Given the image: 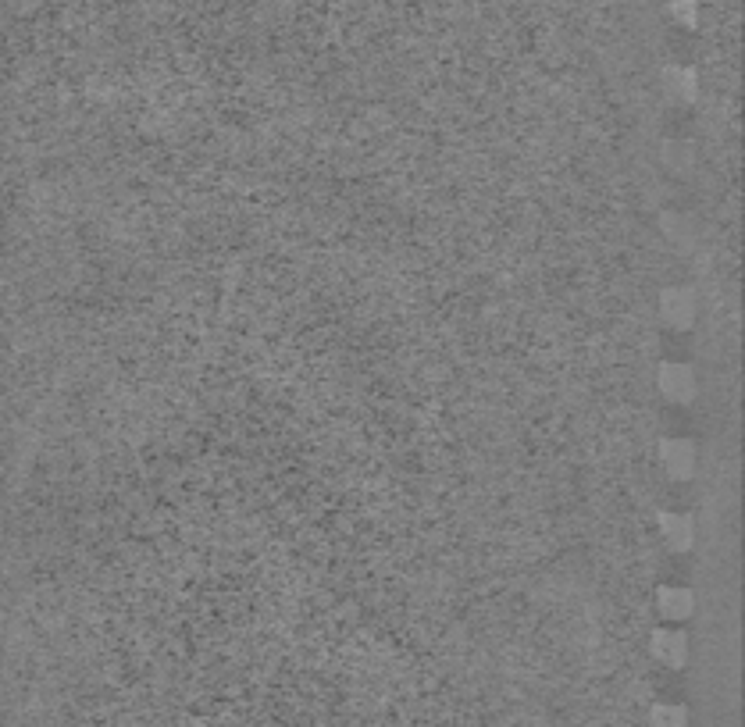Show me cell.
I'll return each instance as SVG.
<instances>
[{"instance_id":"cell-1","label":"cell","mask_w":745,"mask_h":727,"mask_svg":"<svg viewBox=\"0 0 745 727\" xmlns=\"http://www.w3.org/2000/svg\"><path fill=\"white\" fill-rule=\"evenodd\" d=\"M656 382H660V393L671 403L696 400V375H692V368H685V364H664L660 375H656Z\"/></svg>"},{"instance_id":"cell-2","label":"cell","mask_w":745,"mask_h":727,"mask_svg":"<svg viewBox=\"0 0 745 727\" xmlns=\"http://www.w3.org/2000/svg\"><path fill=\"white\" fill-rule=\"evenodd\" d=\"M660 464H664V471L671 474V478L685 482V478H692V471H696V446L688 439H664L660 442Z\"/></svg>"},{"instance_id":"cell-3","label":"cell","mask_w":745,"mask_h":727,"mask_svg":"<svg viewBox=\"0 0 745 727\" xmlns=\"http://www.w3.org/2000/svg\"><path fill=\"white\" fill-rule=\"evenodd\" d=\"M649 646H653V656L660 663H667V667H685L688 660V638L685 631L678 628H656L653 638H649Z\"/></svg>"},{"instance_id":"cell-4","label":"cell","mask_w":745,"mask_h":727,"mask_svg":"<svg viewBox=\"0 0 745 727\" xmlns=\"http://www.w3.org/2000/svg\"><path fill=\"white\" fill-rule=\"evenodd\" d=\"M664 318L671 321L674 328H688L692 321H696V296L688 293V289H667L664 293Z\"/></svg>"},{"instance_id":"cell-5","label":"cell","mask_w":745,"mask_h":727,"mask_svg":"<svg viewBox=\"0 0 745 727\" xmlns=\"http://www.w3.org/2000/svg\"><path fill=\"white\" fill-rule=\"evenodd\" d=\"M660 528H664L667 546H671L674 553H685V549H692V542H696L692 517H685V514H660Z\"/></svg>"},{"instance_id":"cell-6","label":"cell","mask_w":745,"mask_h":727,"mask_svg":"<svg viewBox=\"0 0 745 727\" xmlns=\"http://www.w3.org/2000/svg\"><path fill=\"white\" fill-rule=\"evenodd\" d=\"M692 592L685 589H660V596H656V610H660V617L664 621H688V613H692Z\"/></svg>"},{"instance_id":"cell-7","label":"cell","mask_w":745,"mask_h":727,"mask_svg":"<svg viewBox=\"0 0 745 727\" xmlns=\"http://www.w3.org/2000/svg\"><path fill=\"white\" fill-rule=\"evenodd\" d=\"M649 727H688L685 706H674V703L653 706V710H649Z\"/></svg>"},{"instance_id":"cell-8","label":"cell","mask_w":745,"mask_h":727,"mask_svg":"<svg viewBox=\"0 0 745 727\" xmlns=\"http://www.w3.org/2000/svg\"><path fill=\"white\" fill-rule=\"evenodd\" d=\"M674 86L685 100H696V75L692 72H674Z\"/></svg>"},{"instance_id":"cell-9","label":"cell","mask_w":745,"mask_h":727,"mask_svg":"<svg viewBox=\"0 0 745 727\" xmlns=\"http://www.w3.org/2000/svg\"><path fill=\"white\" fill-rule=\"evenodd\" d=\"M674 15L685 18V22L692 25V18H696V4H692V0H674Z\"/></svg>"}]
</instances>
